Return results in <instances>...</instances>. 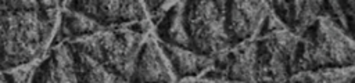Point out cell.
Returning <instances> with one entry per match:
<instances>
[{"mask_svg":"<svg viewBox=\"0 0 355 83\" xmlns=\"http://www.w3.org/2000/svg\"><path fill=\"white\" fill-rule=\"evenodd\" d=\"M60 4V1H39L37 8L0 15L1 71L44 57L58 32Z\"/></svg>","mask_w":355,"mask_h":83,"instance_id":"obj_1","label":"cell"},{"mask_svg":"<svg viewBox=\"0 0 355 83\" xmlns=\"http://www.w3.org/2000/svg\"><path fill=\"white\" fill-rule=\"evenodd\" d=\"M183 25L190 50L214 57L232 46L225 30V1H186Z\"/></svg>","mask_w":355,"mask_h":83,"instance_id":"obj_2","label":"cell"},{"mask_svg":"<svg viewBox=\"0 0 355 83\" xmlns=\"http://www.w3.org/2000/svg\"><path fill=\"white\" fill-rule=\"evenodd\" d=\"M300 36L286 26L255 36L257 82H286Z\"/></svg>","mask_w":355,"mask_h":83,"instance_id":"obj_3","label":"cell"},{"mask_svg":"<svg viewBox=\"0 0 355 83\" xmlns=\"http://www.w3.org/2000/svg\"><path fill=\"white\" fill-rule=\"evenodd\" d=\"M327 59L329 66H349L355 62L354 39L327 15L319 14L301 35Z\"/></svg>","mask_w":355,"mask_h":83,"instance_id":"obj_4","label":"cell"},{"mask_svg":"<svg viewBox=\"0 0 355 83\" xmlns=\"http://www.w3.org/2000/svg\"><path fill=\"white\" fill-rule=\"evenodd\" d=\"M257 43L255 39L232 44L212 57V66L202 75L209 76L208 82H257ZM200 75V76H202Z\"/></svg>","mask_w":355,"mask_h":83,"instance_id":"obj_5","label":"cell"},{"mask_svg":"<svg viewBox=\"0 0 355 83\" xmlns=\"http://www.w3.org/2000/svg\"><path fill=\"white\" fill-rule=\"evenodd\" d=\"M269 10L266 1H225V30L230 43L255 39Z\"/></svg>","mask_w":355,"mask_h":83,"instance_id":"obj_6","label":"cell"},{"mask_svg":"<svg viewBox=\"0 0 355 83\" xmlns=\"http://www.w3.org/2000/svg\"><path fill=\"white\" fill-rule=\"evenodd\" d=\"M132 80L139 82H178L175 71L151 29L136 57V68Z\"/></svg>","mask_w":355,"mask_h":83,"instance_id":"obj_7","label":"cell"},{"mask_svg":"<svg viewBox=\"0 0 355 83\" xmlns=\"http://www.w3.org/2000/svg\"><path fill=\"white\" fill-rule=\"evenodd\" d=\"M32 82L39 83H71L78 82L73 58L67 42H60L49 48L37 64Z\"/></svg>","mask_w":355,"mask_h":83,"instance_id":"obj_8","label":"cell"},{"mask_svg":"<svg viewBox=\"0 0 355 83\" xmlns=\"http://www.w3.org/2000/svg\"><path fill=\"white\" fill-rule=\"evenodd\" d=\"M269 4L282 24L290 32L301 36L322 12L323 1H272Z\"/></svg>","mask_w":355,"mask_h":83,"instance_id":"obj_9","label":"cell"},{"mask_svg":"<svg viewBox=\"0 0 355 83\" xmlns=\"http://www.w3.org/2000/svg\"><path fill=\"white\" fill-rule=\"evenodd\" d=\"M184 4L186 1H173V4L162 15L153 21V26L155 28L154 33L158 40L190 48V40L183 25Z\"/></svg>","mask_w":355,"mask_h":83,"instance_id":"obj_10","label":"cell"},{"mask_svg":"<svg viewBox=\"0 0 355 83\" xmlns=\"http://www.w3.org/2000/svg\"><path fill=\"white\" fill-rule=\"evenodd\" d=\"M173 71L178 82L189 76H200L212 66V57L198 54L190 48L168 44L159 40Z\"/></svg>","mask_w":355,"mask_h":83,"instance_id":"obj_11","label":"cell"},{"mask_svg":"<svg viewBox=\"0 0 355 83\" xmlns=\"http://www.w3.org/2000/svg\"><path fill=\"white\" fill-rule=\"evenodd\" d=\"M61 7L62 8H61V17H60V26L51 46L64 40L89 36L107 28L100 25L93 18L69 8L68 3H61Z\"/></svg>","mask_w":355,"mask_h":83,"instance_id":"obj_12","label":"cell"},{"mask_svg":"<svg viewBox=\"0 0 355 83\" xmlns=\"http://www.w3.org/2000/svg\"><path fill=\"white\" fill-rule=\"evenodd\" d=\"M73 58V68L78 82L85 83H110V82H123L116 75L111 73L101 62L89 57L87 54L71 48Z\"/></svg>","mask_w":355,"mask_h":83,"instance_id":"obj_13","label":"cell"},{"mask_svg":"<svg viewBox=\"0 0 355 83\" xmlns=\"http://www.w3.org/2000/svg\"><path fill=\"white\" fill-rule=\"evenodd\" d=\"M354 65L349 66H326L315 71L295 72L288 82H312V83H340L351 82L354 77Z\"/></svg>","mask_w":355,"mask_h":83,"instance_id":"obj_14","label":"cell"},{"mask_svg":"<svg viewBox=\"0 0 355 83\" xmlns=\"http://www.w3.org/2000/svg\"><path fill=\"white\" fill-rule=\"evenodd\" d=\"M40 59H33L31 62H26V64H22V65H18V66H14V68L3 71L6 80L7 82H14V83H28V82H32L33 72H35L37 64L40 62Z\"/></svg>","mask_w":355,"mask_h":83,"instance_id":"obj_15","label":"cell"},{"mask_svg":"<svg viewBox=\"0 0 355 83\" xmlns=\"http://www.w3.org/2000/svg\"><path fill=\"white\" fill-rule=\"evenodd\" d=\"M4 82H7V80H6V77H4V73H3V71L0 69V83H4Z\"/></svg>","mask_w":355,"mask_h":83,"instance_id":"obj_16","label":"cell"}]
</instances>
